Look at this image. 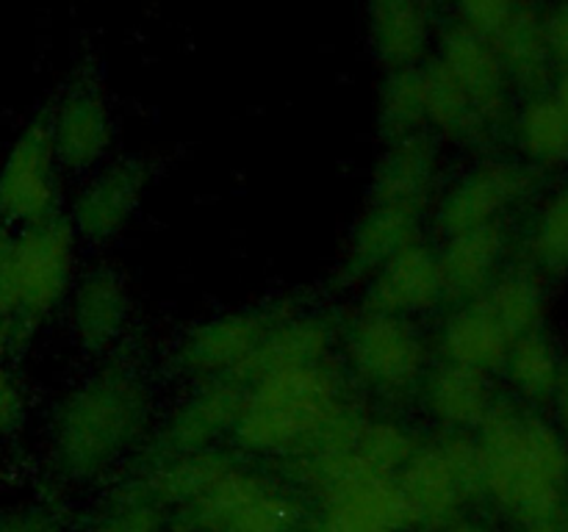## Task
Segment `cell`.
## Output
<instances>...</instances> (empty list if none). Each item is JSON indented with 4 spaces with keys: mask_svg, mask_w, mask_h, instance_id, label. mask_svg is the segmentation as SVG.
Here are the masks:
<instances>
[{
    "mask_svg": "<svg viewBox=\"0 0 568 532\" xmlns=\"http://www.w3.org/2000/svg\"><path fill=\"white\" fill-rule=\"evenodd\" d=\"M510 347H514V336L499 325L483 299L460 303V308L447 316L438 336L442 360L486 371V375L505 369Z\"/></svg>",
    "mask_w": 568,
    "mask_h": 532,
    "instance_id": "44dd1931",
    "label": "cell"
},
{
    "mask_svg": "<svg viewBox=\"0 0 568 532\" xmlns=\"http://www.w3.org/2000/svg\"><path fill=\"white\" fill-rule=\"evenodd\" d=\"M59 164L50 111H42L17 136L0 170V222L3 225H37L59 214Z\"/></svg>",
    "mask_w": 568,
    "mask_h": 532,
    "instance_id": "ba28073f",
    "label": "cell"
},
{
    "mask_svg": "<svg viewBox=\"0 0 568 532\" xmlns=\"http://www.w3.org/2000/svg\"><path fill=\"white\" fill-rule=\"evenodd\" d=\"M438 183H442V155L430 133L386 142L372 175V200H394V203L414 205L430 211L436 203Z\"/></svg>",
    "mask_w": 568,
    "mask_h": 532,
    "instance_id": "e0dca14e",
    "label": "cell"
},
{
    "mask_svg": "<svg viewBox=\"0 0 568 532\" xmlns=\"http://www.w3.org/2000/svg\"><path fill=\"white\" fill-rule=\"evenodd\" d=\"M397 480L414 508L416 524L447 530L466 504L486 497L475 432H444L436 441H422Z\"/></svg>",
    "mask_w": 568,
    "mask_h": 532,
    "instance_id": "5b68a950",
    "label": "cell"
},
{
    "mask_svg": "<svg viewBox=\"0 0 568 532\" xmlns=\"http://www.w3.org/2000/svg\"><path fill=\"white\" fill-rule=\"evenodd\" d=\"M438 64L453 75V81L464 89L475 109L486 116L494 131L503 127L510 114V83L508 70L499 59L491 39L471 31L464 22H455L438 39Z\"/></svg>",
    "mask_w": 568,
    "mask_h": 532,
    "instance_id": "7c38bea8",
    "label": "cell"
},
{
    "mask_svg": "<svg viewBox=\"0 0 568 532\" xmlns=\"http://www.w3.org/2000/svg\"><path fill=\"white\" fill-rule=\"evenodd\" d=\"M150 388L131 366L109 364L72 388L53 416V463L67 480L103 474L148 432Z\"/></svg>",
    "mask_w": 568,
    "mask_h": 532,
    "instance_id": "7a4b0ae2",
    "label": "cell"
},
{
    "mask_svg": "<svg viewBox=\"0 0 568 532\" xmlns=\"http://www.w3.org/2000/svg\"><path fill=\"white\" fill-rule=\"evenodd\" d=\"M166 521L170 510L131 480L111 491L109 502L94 515L87 532H166Z\"/></svg>",
    "mask_w": 568,
    "mask_h": 532,
    "instance_id": "1f68e13d",
    "label": "cell"
},
{
    "mask_svg": "<svg viewBox=\"0 0 568 532\" xmlns=\"http://www.w3.org/2000/svg\"><path fill=\"white\" fill-rule=\"evenodd\" d=\"M308 532H386V530L366 524V521L355 519V515L349 513H342V510L322 508Z\"/></svg>",
    "mask_w": 568,
    "mask_h": 532,
    "instance_id": "74e56055",
    "label": "cell"
},
{
    "mask_svg": "<svg viewBox=\"0 0 568 532\" xmlns=\"http://www.w3.org/2000/svg\"><path fill=\"white\" fill-rule=\"evenodd\" d=\"M22 421V391L9 375L6 366H0V436L17 430Z\"/></svg>",
    "mask_w": 568,
    "mask_h": 532,
    "instance_id": "8d00e7d4",
    "label": "cell"
},
{
    "mask_svg": "<svg viewBox=\"0 0 568 532\" xmlns=\"http://www.w3.org/2000/svg\"><path fill=\"white\" fill-rule=\"evenodd\" d=\"M364 286V308L408 319L430 314L447 299L438 249L427 247L425 242L410 244L388 258Z\"/></svg>",
    "mask_w": 568,
    "mask_h": 532,
    "instance_id": "4fadbf2b",
    "label": "cell"
},
{
    "mask_svg": "<svg viewBox=\"0 0 568 532\" xmlns=\"http://www.w3.org/2000/svg\"><path fill=\"white\" fill-rule=\"evenodd\" d=\"M369 42L386 72L425 64L433 25L425 0H369Z\"/></svg>",
    "mask_w": 568,
    "mask_h": 532,
    "instance_id": "ffe728a7",
    "label": "cell"
},
{
    "mask_svg": "<svg viewBox=\"0 0 568 532\" xmlns=\"http://www.w3.org/2000/svg\"><path fill=\"white\" fill-rule=\"evenodd\" d=\"M419 391L427 413L447 432H477L499 402L491 375L449 360L430 366Z\"/></svg>",
    "mask_w": 568,
    "mask_h": 532,
    "instance_id": "ac0fdd59",
    "label": "cell"
},
{
    "mask_svg": "<svg viewBox=\"0 0 568 532\" xmlns=\"http://www.w3.org/2000/svg\"><path fill=\"white\" fill-rule=\"evenodd\" d=\"M558 524L564 526V532H568V499H566V504H564V513H560Z\"/></svg>",
    "mask_w": 568,
    "mask_h": 532,
    "instance_id": "ee69618b",
    "label": "cell"
},
{
    "mask_svg": "<svg viewBox=\"0 0 568 532\" xmlns=\"http://www.w3.org/2000/svg\"><path fill=\"white\" fill-rule=\"evenodd\" d=\"M521 3L525 0H455V6H458V22H464L471 31L483 33L486 39L497 37Z\"/></svg>",
    "mask_w": 568,
    "mask_h": 532,
    "instance_id": "836d02e7",
    "label": "cell"
},
{
    "mask_svg": "<svg viewBox=\"0 0 568 532\" xmlns=\"http://www.w3.org/2000/svg\"><path fill=\"white\" fill-rule=\"evenodd\" d=\"M564 364L566 355L560 352L558 344L544 330H536L516 338L503 371L508 375L510 388L525 402L538 405L552 402L555 388H558L560 375H564Z\"/></svg>",
    "mask_w": 568,
    "mask_h": 532,
    "instance_id": "f1b7e54d",
    "label": "cell"
},
{
    "mask_svg": "<svg viewBox=\"0 0 568 532\" xmlns=\"http://www.w3.org/2000/svg\"><path fill=\"white\" fill-rule=\"evenodd\" d=\"M425 98H427V127L442 139L458 144H486L494 136V127L475 109L464 89L453 81L438 59L425 61Z\"/></svg>",
    "mask_w": 568,
    "mask_h": 532,
    "instance_id": "4316f807",
    "label": "cell"
},
{
    "mask_svg": "<svg viewBox=\"0 0 568 532\" xmlns=\"http://www.w3.org/2000/svg\"><path fill=\"white\" fill-rule=\"evenodd\" d=\"M525 532H564V526L558 524V521H549V524H538V526H530V530Z\"/></svg>",
    "mask_w": 568,
    "mask_h": 532,
    "instance_id": "7bdbcfd3",
    "label": "cell"
},
{
    "mask_svg": "<svg viewBox=\"0 0 568 532\" xmlns=\"http://www.w3.org/2000/svg\"><path fill=\"white\" fill-rule=\"evenodd\" d=\"M491 42L516 89L532 94L552 83L555 66L544 37V20L532 6L521 3Z\"/></svg>",
    "mask_w": 568,
    "mask_h": 532,
    "instance_id": "cb8c5ba5",
    "label": "cell"
},
{
    "mask_svg": "<svg viewBox=\"0 0 568 532\" xmlns=\"http://www.w3.org/2000/svg\"><path fill=\"white\" fill-rule=\"evenodd\" d=\"M425 216V211L414 208V205L369 197L353 236H349L338 280L344 286H358V283L369 280L388 258L403 253L410 244L422 242Z\"/></svg>",
    "mask_w": 568,
    "mask_h": 532,
    "instance_id": "5bb4252c",
    "label": "cell"
},
{
    "mask_svg": "<svg viewBox=\"0 0 568 532\" xmlns=\"http://www.w3.org/2000/svg\"><path fill=\"white\" fill-rule=\"evenodd\" d=\"M131 316V299L122 277L111 269H92L72 291V330L89 352H105L122 336Z\"/></svg>",
    "mask_w": 568,
    "mask_h": 532,
    "instance_id": "7402d4cb",
    "label": "cell"
},
{
    "mask_svg": "<svg viewBox=\"0 0 568 532\" xmlns=\"http://www.w3.org/2000/svg\"><path fill=\"white\" fill-rule=\"evenodd\" d=\"M530 266L544 277L568 275V181L541 203L527 238Z\"/></svg>",
    "mask_w": 568,
    "mask_h": 532,
    "instance_id": "4dcf8cb0",
    "label": "cell"
},
{
    "mask_svg": "<svg viewBox=\"0 0 568 532\" xmlns=\"http://www.w3.org/2000/svg\"><path fill=\"white\" fill-rule=\"evenodd\" d=\"M505 255H508L505 225H486L444 236L438 260H442L447 299L471 303L483 297L488 286L505 272Z\"/></svg>",
    "mask_w": 568,
    "mask_h": 532,
    "instance_id": "d6986e66",
    "label": "cell"
},
{
    "mask_svg": "<svg viewBox=\"0 0 568 532\" xmlns=\"http://www.w3.org/2000/svg\"><path fill=\"white\" fill-rule=\"evenodd\" d=\"M419 443L422 438L405 424H399V421L372 419L369 416L355 449L381 474H399L403 466L414 458Z\"/></svg>",
    "mask_w": 568,
    "mask_h": 532,
    "instance_id": "d6a6232c",
    "label": "cell"
},
{
    "mask_svg": "<svg viewBox=\"0 0 568 532\" xmlns=\"http://www.w3.org/2000/svg\"><path fill=\"white\" fill-rule=\"evenodd\" d=\"M486 497L525 530L558 521L568 499V438L525 405L499 399L475 432Z\"/></svg>",
    "mask_w": 568,
    "mask_h": 532,
    "instance_id": "6da1fadb",
    "label": "cell"
},
{
    "mask_svg": "<svg viewBox=\"0 0 568 532\" xmlns=\"http://www.w3.org/2000/svg\"><path fill=\"white\" fill-rule=\"evenodd\" d=\"M144 186H148V164L139 158L116 161L92 177L72 205V225L78 236L89 242H105L116 236L133 211L139 208Z\"/></svg>",
    "mask_w": 568,
    "mask_h": 532,
    "instance_id": "2e32d148",
    "label": "cell"
},
{
    "mask_svg": "<svg viewBox=\"0 0 568 532\" xmlns=\"http://www.w3.org/2000/svg\"><path fill=\"white\" fill-rule=\"evenodd\" d=\"M514 139L521 161L536 170L568 166V120L549 86L532 92L525 105L516 111Z\"/></svg>",
    "mask_w": 568,
    "mask_h": 532,
    "instance_id": "484cf974",
    "label": "cell"
},
{
    "mask_svg": "<svg viewBox=\"0 0 568 532\" xmlns=\"http://www.w3.org/2000/svg\"><path fill=\"white\" fill-rule=\"evenodd\" d=\"M355 380L381 397L419 391L430 371V349L414 319L364 308L344 332Z\"/></svg>",
    "mask_w": 568,
    "mask_h": 532,
    "instance_id": "52a82bcc",
    "label": "cell"
},
{
    "mask_svg": "<svg viewBox=\"0 0 568 532\" xmlns=\"http://www.w3.org/2000/svg\"><path fill=\"white\" fill-rule=\"evenodd\" d=\"M552 405H555V416H558V427L568 438V355H566V364H564V375H560L558 388H555Z\"/></svg>",
    "mask_w": 568,
    "mask_h": 532,
    "instance_id": "f35d334b",
    "label": "cell"
},
{
    "mask_svg": "<svg viewBox=\"0 0 568 532\" xmlns=\"http://www.w3.org/2000/svg\"><path fill=\"white\" fill-rule=\"evenodd\" d=\"M14 238L17 236L9 231V225H3V222H0V269H3L6 260H9L11 247H14Z\"/></svg>",
    "mask_w": 568,
    "mask_h": 532,
    "instance_id": "60d3db41",
    "label": "cell"
},
{
    "mask_svg": "<svg viewBox=\"0 0 568 532\" xmlns=\"http://www.w3.org/2000/svg\"><path fill=\"white\" fill-rule=\"evenodd\" d=\"M178 513L192 532H297L305 519L292 491L236 460Z\"/></svg>",
    "mask_w": 568,
    "mask_h": 532,
    "instance_id": "8992f818",
    "label": "cell"
},
{
    "mask_svg": "<svg viewBox=\"0 0 568 532\" xmlns=\"http://www.w3.org/2000/svg\"><path fill=\"white\" fill-rule=\"evenodd\" d=\"M541 20L555 72L568 70V0H558L555 6H549Z\"/></svg>",
    "mask_w": 568,
    "mask_h": 532,
    "instance_id": "e575fe53",
    "label": "cell"
},
{
    "mask_svg": "<svg viewBox=\"0 0 568 532\" xmlns=\"http://www.w3.org/2000/svg\"><path fill=\"white\" fill-rule=\"evenodd\" d=\"M538 170L527 161L486 158L460 175L438 200L436 227L442 236L503 225L505 216L536 188Z\"/></svg>",
    "mask_w": 568,
    "mask_h": 532,
    "instance_id": "9c48e42d",
    "label": "cell"
},
{
    "mask_svg": "<svg viewBox=\"0 0 568 532\" xmlns=\"http://www.w3.org/2000/svg\"><path fill=\"white\" fill-rule=\"evenodd\" d=\"M442 532H503V530H494V526H486V524H471V521H455V524H449L447 530Z\"/></svg>",
    "mask_w": 568,
    "mask_h": 532,
    "instance_id": "b9f144b4",
    "label": "cell"
},
{
    "mask_svg": "<svg viewBox=\"0 0 568 532\" xmlns=\"http://www.w3.org/2000/svg\"><path fill=\"white\" fill-rule=\"evenodd\" d=\"M244 386L242 419L233 436L247 452L266 458L294 460L308 454L353 402L333 360L281 366Z\"/></svg>",
    "mask_w": 568,
    "mask_h": 532,
    "instance_id": "3957f363",
    "label": "cell"
},
{
    "mask_svg": "<svg viewBox=\"0 0 568 532\" xmlns=\"http://www.w3.org/2000/svg\"><path fill=\"white\" fill-rule=\"evenodd\" d=\"M549 92H552V98L558 100V105L564 109V114L568 120V70L555 72V81L549 83Z\"/></svg>",
    "mask_w": 568,
    "mask_h": 532,
    "instance_id": "ab89813d",
    "label": "cell"
},
{
    "mask_svg": "<svg viewBox=\"0 0 568 532\" xmlns=\"http://www.w3.org/2000/svg\"><path fill=\"white\" fill-rule=\"evenodd\" d=\"M477 299H483V305L497 316V321L514 336V341L527 332L544 330L549 310L547 283H544L541 272H536L532 266L505 269Z\"/></svg>",
    "mask_w": 568,
    "mask_h": 532,
    "instance_id": "83f0119b",
    "label": "cell"
},
{
    "mask_svg": "<svg viewBox=\"0 0 568 532\" xmlns=\"http://www.w3.org/2000/svg\"><path fill=\"white\" fill-rule=\"evenodd\" d=\"M53 144L61 166L72 172H87L105 158L114 139L111 111L100 89L92 83H78L50 111Z\"/></svg>",
    "mask_w": 568,
    "mask_h": 532,
    "instance_id": "9a60e30c",
    "label": "cell"
},
{
    "mask_svg": "<svg viewBox=\"0 0 568 532\" xmlns=\"http://www.w3.org/2000/svg\"><path fill=\"white\" fill-rule=\"evenodd\" d=\"M333 355V327L316 314H286L270 330L242 382L281 366L320 364Z\"/></svg>",
    "mask_w": 568,
    "mask_h": 532,
    "instance_id": "d4e9b609",
    "label": "cell"
},
{
    "mask_svg": "<svg viewBox=\"0 0 568 532\" xmlns=\"http://www.w3.org/2000/svg\"><path fill=\"white\" fill-rule=\"evenodd\" d=\"M377 127L386 142L430 131L427 127L425 66L419 64L388 72L381 86V98H377Z\"/></svg>",
    "mask_w": 568,
    "mask_h": 532,
    "instance_id": "f546056e",
    "label": "cell"
},
{
    "mask_svg": "<svg viewBox=\"0 0 568 532\" xmlns=\"http://www.w3.org/2000/svg\"><path fill=\"white\" fill-rule=\"evenodd\" d=\"M0 532H64V526L48 508H17L0 515Z\"/></svg>",
    "mask_w": 568,
    "mask_h": 532,
    "instance_id": "d590c367",
    "label": "cell"
},
{
    "mask_svg": "<svg viewBox=\"0 0 568 532\" xmlns=\"http://www.w3.org/2000/svg\"><path fill=\"white\" fill-rule=\"evenodd\" d=\"M247 386L233 377L197 380L194 391L178 405L155 438V458L214 449L220 438L236 430Z\"/></svg>",
    "mask_w": 568,
    "mask_h": 532,
    "instance_id": "8fae6325",
    "label": "cell"
},
{
    "mask_svg": "<svg viewBox=\"0 0 568 532\" xmlns=\"http://www.w3.org/2000/svg\"><path fill=\"white\" fill-rule=\"evenodd\" d=\"M283 310H231L200 321L178 344V366L194 380L233 377L242 382Z\"/></svg>",
    "mask_w": 568,
    "mask_h": 532,
    "instance_id": "30bf717a",
    "label": "cell"
},
{
    "mask_svg": "<svg viewBox=\"0 0 568 532\" xmlns=\"http://www.w3.org/2000/svg\"><path fill=\"white\" fill-rule=\"evenodd\" d=\"M75 242V225L61 214L17 233L9 260L0 269V319L11 327L17 347L31 338L70 291Z\"/></svg>",
    "mask_w": 568,
    "mask_h": 532,
    "instance_id": "277c9868",
    "label": "cell"
},
{
    "mask_svg": "<svg viewBox=\"0 0 568 532\" xmlns=\"http://www.w3.org/2000/svg\"><path fill=\"white\" fill-rule=\"evenodd\" d=\"M320 504L322 508L342 510V513L355 515V519L381 526L386 532H405L419 526L397 474L361 471V474L347 477V480L322 491Z\"/></svg>",
    "mask_w": 568,
    "mask_h": 532,
    "instance_id": "603a6c76",
    "label": "cell"
}]
</instances>
